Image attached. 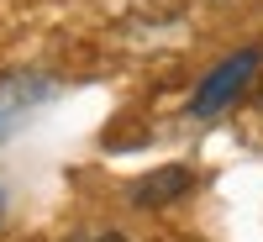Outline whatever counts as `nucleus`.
Masks as SVG:
<instances>
[{"mask_svg":"<svg viewBox=\"0 0 263 242\" xmlns=\"http://www.w3.org/2000/svg\"><path fill=\"white\" fill-rule=\"evenodd\" d=\"M258 63H263V53H258V48H242V53H232L227 63H216V69L205 74V84L195 90L190 111H195V116H216V111H227V105L248 90V79L258 74Z\"/></svg>","mask_w":263,"mask_h":242,"instance_id":"obj_1","label":"nucleus"},{"mask_svg":"<svg viewBox=\"0 0 263 242\" xmlns=\"http://www.w3.org/2000/svg\"><path fill=\"white\" fill-rule=\"evenodd\" d=\"M53 95H58V84L48 74H0V142H6L37 105H48Z\"/></svg>","mask_w":263,"mask_h":242,"instance_id":"obj_2","label":"nucleus"},{"mask_svg":"<svg viewBox=\"0 0 263 242\" xmlns=\"http://www.w3.org/2000/svg\"><path fill=\"white\" fill-rule=\"evenodd\" d=\"M190 184H195L190 169H158V174H147V179L132 184V200H137L142 211H158V206H168V200H179Z\"/></svg>","mask_w":263,"mask_h":242,"instance_id":"obj_3","label":"nucleus"},{"mask_svg":"<svg viewBox=\"0 0 263 242\" xmlns=\"http://www.w3.org/2000/svg\"><path fill=\"white\" fill-rule=\"evenodd\" d=\"M69 242H126L121 232H79V237H69Z\"/></svg>","mask_w":263,"mask_h":242,"instance_id":"obj_4","label":"nucleus"},{"mask_svg":"<svg viewBox=\"0 0 263 242\" xmlns=\"http://www.w3.org/2000/svg\"><path fill=\"white\" fill-rule=\"evenodd\" d=\"M0 216H6V195H0Z\"/></svg>","mask_w":263,"mask_h":242,"instance_id":"obj_5","label":"nucleus"}]
</instances>
